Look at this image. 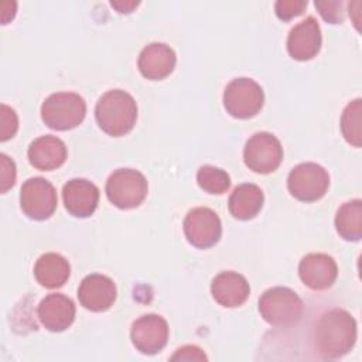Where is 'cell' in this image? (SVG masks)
<instances>
[{"label":"cell","instance_id":"cell-28","mask_svg":"<svg viewBox=\"0 0 362 362\" xmlns=\"http://www.w3.org/2000/svg\"><path fill=\"white\" fill-rule=\"evenodd\" d=\"M0 168H1L0 170V180H1L0 191L6 192L16 182V164L6 154H0Z\"/></svg>","mask_w":362,"mask_h":362},{"label":"cell","instance_id":"cell-24","mask_svg":"<svg viewBox=\"0 0 362 362\" xmlns=\"http://www.w3.org/2000/svg\"><path fill=\"white\" fill-rule=\"evenodd\" d=\"M197 181L198 185L209 194H223L230 187L228 173L214 165H202L197 173Z\"/></svg>","mask_w":362,"mask_h":362},{"label":"cell","instance_id":"cell-15","mask_svg":"<svg viewBox=\"0 0 362 362\" xmlns=\"http://www.w3.org/2000/svg\"><path fill=\"white\" fill-rule=\"evenodd\" d=\"M66 211L76 218L90 216L99 202L98 187L85 178H72L62 188Z\"/></svg>","mask_w":362,"mask_h":362},{"label":"cell","instance_id":"cell-3","mask_svg":"<svg viewBox=\"0 0 362 362\" xmlns=\"http://www.w3.org/2000/svg\"><path fill=\"white\" fill-rule=\"evenodd\" d=\"M303 300L288 287H272L259 298V313L273 327L296 325L303 315Z\"/></svg>","mask_w":362,"mask_h":362},{"label":"cell","instance_id":"cell-21","mask_svg":"<svg viewBox=\"0 0 362 362\" xmlns=\"http://www.w3.org/2000/svg\"><path fill=\"white\" fill-rule=\"evenodd\" d=\"M263 192L260 189V187H257L256 184H240L238 185L233 192L229 197V212L240 221H247L255 218L262 206H263Z\"/></svg>","mask_w":362,"mask_h":362},{"label":"cell","instance_id":"cell-26","mask_svg":"<svg viewBox=\"0 0 362 362\" xmlns=\"http://www.w3.org/2000/svg\"><path fill=\"white\" fill-rule=\"evenodd\" d=\"M315 7L320 10V14L322 16V18L331 24H338L344 20V7L345 3L344 1H315Z\"/></svg>","mask_w":362,"mask_h":362},{"label":"cell","instance_id":"cell-17","mask_svg":"<svg viewBox=\"0 0 362 362\" xmlns=\"http://www.w3.org/2000/svg\"><path fill=\"white\" fill-rule=\"evenodd\" d=\"M38 318L52 332L65 331L75 320V304L61 293L48 294L38 305Z\"/></svg>","mask_w":362,"mask_h":362},{"label":"cell","instance_id":"cell-25","mask_svg":"<svg viewBox=\"0 0 362 362\" xmlns=\"http://www.w3.org/2000/svg\"><path fill=\"white\" fill-rule=\"evenodd\" d=\"M305 7H307V0H279L274 4L277 17L284 21H288L303 14Z\"/></svg>","mask_w":362,"mask_h":362},{"label":"cell","instance_id":"cell-7","mask_svg":"<svg viewBox=\"0 0 362 362\" xmlns=\"http://www.w3.org/2000/svg\"><path fill=\"white\" fill-rule=\"evenodd\" d=\"M329 187V175L324 167L315 163L296 165L287 177V188L298 201L313 202L322 198Z\"/></svg>","mask_w":362,"mask_h":362},{"label":"cell","instance_id":"cell-12","mask_svg":"<svg viewBox=\"0 0 362 362\" xmlns=\"http://www.w3.org/2000/svg\"><path fill=\"white\" fill-rule=\"evenodd\" d=\"M116 296L117 291L113 280L99 273L88 274L78 287V298L81 305L95 313L109 310L113 305Z\"/></svg>","mask_w":362,"mask_h":362},{"label":"cell","instance_id":"cell-16","mask_svg":"<svg viewBox=\"0 0 362 362\" xmlns=\"http://www.w3.org/2000/svg\"><path fill=\"white\" fill-rule=\"evenodd\" d=\"M177 62L174 49L164 42H151L146 45L137 59L140 74L151 81L168 76Z\"/></svg>","mask_w":362,"mask_h":362},{"label":"cell","instance_id":"cell-9","mask_svg":"<svg viewBox=\"0 0 362 362\" xmlns=\"http://www.w3.org/2000/svg\"><path fill=\"white\" fill-rule=\"evenodd\" d=\"M21 211L31 219H48L57 208V191L54 185L42 178H28L20 189Z\"/></svg>","mask_w":362,"mask_h":362},{"label":"cell","instance_id":"cell-13","mask_svg":"<svg viewBox=\"0 0 362 362\" xmlns=\"http://www.w3.org/2000/svg\"><path fill=\"white\" fill-rule=\"evenodd\" d=\"M321 48V28L314 17L296 24L287 37V51L297 61H308L314 58Z\"/></svg>","mask_w":362,"mask_h":362},{"label":"cell","instance_id":"cell-5","mask_svg":"<svg viewBox=\"0 0 362 362\" xmlns=\"http://www.w3.org/2000/svg\"><path fill=\"white\" fill-rule=\"evenodd\" d=\"M146 177L133 168H119L106 181L107 199L120 209L139 206L147 195Z\"/></svg>","mask_w":362,"mask_h":362},{"label":"cell","instance_id":"cell-23","mask_svg":"<svg viewBox=\"0 0 362 362\" xmlns=\"http://www.w3.org/2000/svg\"><path fill=\"white\" fill-rule=\"evenodd\" d=\"M362 100L358 98L346 105L341 117V132L354 147L362 144Z\"/></svg>","mask_w":362,"mask_h":362},{"label":"cell","instance_id":"cell-18","mask_svg":"<svg viewBox=\"0 0 362 362\" xmlns=\"http://www.w3.org/2000/svg\"><path fill=\"white\" fill-rule=\"evenodd\" d=\"M211 293L218 304L233 308L242 305L247 300L250 287L242 274L236 272H222L212 280Z\"/></svg>","mask_w":362,"mask_h":362},{"label":"cell","instance_id":"cell-22","mask_svg":"<svg viewBox=\"0 0 362 362\" xmlns=\"http://www.w3.org/2000/svg\"><path fill=\"white\" fill-rule=\"evenodd\" d=\"M335 228L345 240L356 242L362 238V201L354 199L342 204L335 215Z\"/></svg>","mask_w":362,"mask_h":362},{"label":"cell","instance_id":"cell-10","mask_svg":"<svg viewBox=\"0 0 362 362\" xmlns=\"http://www.w3.org/2000/svg\"><path fill=\"white\" fill-rule=\"evenodd\" d=\"M184 233L192 246L208 249L221 239L222 223L215 211L198 206L187 214L184 219Z\"/></svg>","mask_w":362,"mask_h":362},{"label":"cell","instance_id":"cell-14","mask_svg":"<svg viewBox=\"0 0 362 362\" xmlns=\"http://www.w3.org/2000/svg\"><path fill=\"white\" fill-rule=\"evenodd\" d=\"M301 281L313 290H325L331 287L338 276L335 260L325 253H310L298 264Z\"/></svg>","mask_w":362,"mask_h":362},{"label":"cell","instance_id":"cell-2","mask_svg":"<svg viewBox=\"0 0 362 362\" xmlns=\"http://www.w3.org/2000/svg\"><path fill=\"white\" fill-rule=\"evenodd\" d=\"M95 117L106 134L113 137L124 136L136 124V100L122 89L107 90L99 98L95 106Z\"/></svg>","mask_w":362,"mask_h":362},{"label":"cell","instance_id":"cell-8","mask_svg":"<svg viewBox=\"0 0 362 362\" xmlns=\"http://www.w3.org/2000/svg\"><path fill=\"white\" fill-rule=\"evenodd\" d=\"M243 160L249 170L269 174L277 170L283 160V147L276 136L269 132L255 133L245 144Z\"/></svg>","mask_w":362,"mask_h":362},{"label":"cell","instance_id":"cell-1","mask_svg":"<svg viewBox=\"0 0 362 362\" xmlns=\"http://www.w3.org/2000/svg\"><path fill=\"white\" fill-rule=\"evenodd\" d=\"M356 321L341 308L322 314L314 329V342L322 358L335 359L346 355L356 341Z\"/></svg>","mask_w":362,"mask_h":362},{"label":"cell","instance_id":"cell-27","mask_svg":"<svg viewBox=\"0 0 362 362\" xmlns=\"http://www.w3.org/2000/svg\"><path fill=\"white\" fill-rule=\"evenodd\" d=\"M0 115H1L0 140L6 141L16 134V132L18 129V119H17L16 112L4 103L0 106Z\"/></svg>","mask_w":362,"mask_h":362},{"label":"cell","instance_id":"cell-4","mask_svg":"<svg viewBox=\"0 0 362 362\" xmlns=\"http://www.w3.org/2000/svg\"><path fill=\"white\" fill-rule=\"evenodd\" d=\"M86 115V103L74 92H57L41 105V119L52 130H71L82 123Z\"/></svg>","mask_w":362,"mask_h":362},{"label":"cell","instance_id":"cell-20","mask_svg":"<svg viewBox=\"0 0 362 362\" xmlns=\"http://www.w3.org/2000/svg\"><path fill=\"white\" fill-rule=\"evenodd\" d=\"M71 274L68 260L54 252L45 253L38 257L34 264L35 280L45 288L62 287Z\"/></svg>","mask_w":362,"mask_h":362},{"label":"cell","instance_id":"cell-6","mask_svg":"<svg viewBox=\"0 0 362 362\" xmlns=\"http://www.w3.org/2000/svg\"><path fill=\"white\" fill-rule=\"evenodd\" d=\"M264 103L262 86L250 78L232 79L223 92V106L236 119H249L260 112Z\"/></svg>","mask_w":362,"mask_h":362},{"label":"cell","instance_id":"cell-11","mask_svg":"<svg viewBox=\"0 0 362 362\" xmlns=\"http://www.w3.org/2000/svg\"><path fill=\"white\" fill-rule=\"evenodd\" d=\"M130 338L136 349L144 355L158 354L168 341V324L157 314L139 317L130 329Z\"/></svg>","mask_w":362,"mask_h":362},{"label":"cell","instance_id":"cell-30","mask_svg":"<svg viewBox=\"0 0 362 362\" xmlns=\"http://www.w3.org/2000/svg\"><path fill=\"white\" fill-rule=\"evenodd\" d=\"M110 6L115 7L119 13H130L134 7L139 6V1H123V0H113L110 1Z\"/></svg>","mask_w":362,"mask_h":362},{"label":"cell","instance_id":"cell-29","mask_svg":"<svg viewBox=\"0 0 362 362\" xmlns=\"http://www.w3.org/2000/svg\"><path fill=\"white\" fill-rule=\"evenodd\" d=\"M171 359L173 361H205L206 356L198 346L187 345L177 349V352L171 356Z\"/></svg>","mask_w":362,"mask_h":362},{"label":"cell","instance_id":"cell-19","mask_svg":"<svg viewBox=\"0 0 362 362\" xmlns=\"http://www.w3.org/2000/svg\"><path fill=\"white\" fill-rule=\"evenodd\" d=\"M28 161L41 171H51L61 167L66 160L65 143L51 134L35 139L27 151Z\"/></svg>","mask_w":362,"mask_h":362}]
</instances>
